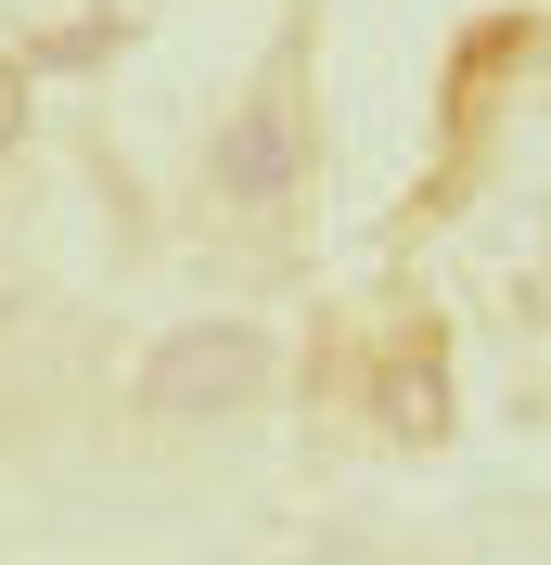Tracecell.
Masks as SVG:
<instances>
[{"label": "cell", "mask_w": 551, "mask_h": 565, "mask_svg": "<svg viewBox=\"0 0 551 565\" xmlns=\"http://www.w3.org/2000/svg\"><path fill=\"white\" fill-rule=\"evenodd\" d=\"M257 386H270V348H257L244 321H193V334H168V348L141 360V412H154V424L257 412Z\"/></svg>", "instance_id": "6da1fadb"}, {"label": "cell", "mask_w": 551, "mask_h": 565, "mask_svg": "<svg viewBox=\"0 0 551 565\" xmlns=\"http://www.w3.org/2000/svg\"><path fill=\"white\" fill-rule=\"evenodd\" d=\"M295 168H309V129H295V104H282V90H257V104L218 129V193H231V206H282V193H295Z\"/></svg>", "instance_id": "7a4b0ae2"}]
</instances>
